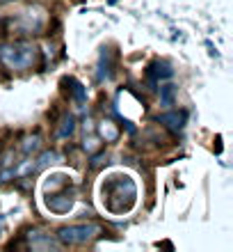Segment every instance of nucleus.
<instances>
[{"mask_svg":"<svg viewBox=\"0 0 233 252\" xmlns=\"http://www.w3.org/2000/svg\"><path fill=\"white\" fill-rule=\"evenodd\" d=\"M137 197V188L128 177H117V179L107 186L105 192V204L112 213H126L135 204Z\"/></svg>","mask_w":233,"mask_h":252,"instance_id":"f257e3e1","label":"nucleus"},{"mask_svg":"<svg viewBox=\"0 0 233 252\" xmlns=\"http://www.w3.org/2000/svg\"><path fill=\"white\" fill-rule=\"evenodd\" d=\"M0 60L14 71H23V69H30L37 62V48L32 44H27V41L7 44V46L0 48Z\"/></svg>","mask_w":233,"mask_h":252,"instance_id":"f03ea898","label":"nucleus"},{"mask_svg":"<svg viewBox=\"0 0 233 252\" xmlns=\"http://www.w3.org/2000/svg\"><path fill=\"white\" fill-rule=\"evenodd\" d=\"M96 234H99V225H94V222H82V225L62 227L60 232H57V241L64 243V246H80V243L92 241Z\"/></svg>","mask_w":233,"mask_h":252,"instance_id":"7ed1b4c3","label":"nucleus"},{"mask_svg":"<svg viewBox=\"0 0 233 252\" xmlns=\"http://www.w3.org/2000/svg\"><path fill=\"white\" fill-rule=\"evenodd\" d=\"M155 120L160 122V124H165L169 131H174V133H179V131H183V126H185V120H187V113L185 110H174V113H165V115H158Z\"/></svg>","mask_w":233,"mask_h":252,"instance_id":"20e7f679","label":"nucleus"},{"mask_svg":"<svg viewBox=\"0 0 233 252\" xmlns=\"http://www.w3.org/2000/svg\"><path fill=\"white\" fill-rule=\"evenodd\" d=\"M46 206L53 213H69L74 209V197L69 192H60V195H51L46 197Z\"/></svg>","mask_w":233,"mask_h":252,"instance_id":"39448f33","label":"nucleus"},{"mask_svg":"<svg viewBox=\"0 0 233 252\" xmlns=\"http://www.w3.org/2000/svg\"><path fill=\"white\" fill-rule=\"evenodd\" d=\"M27 241H30L32 250H60V246H62L60 241L51 239V236H44L41 232H30Z\"/></svg>","mask_w":233,"mask_h":252,"instance_id":"423d86ee","label":"nucleus"},{"mask_svg":"<svg viewBox=\"0 0 233 252\" xmlns=\"http://www.w3.org/2000/svg\"><path fill=\"white\" fill-rule=\"evenodd\" d=\"M149 76L154 80H167V78H172L174 76V69L167 62H154V64L149 66Z\"/></svg>","mask_w":233,"mask_h":252,"instance_id":"0eeeda50","label":"nucleus"},{"mask_svg":"<svg viewBox=\"0 0 233 252\" xmlns=\"http://www.w3.org/2000/svg\"><path fill=\"white\" fill-rule=\"evenodd\" d=\"M99 135L105 140V142H114V140L119 138V131H117V126H114L110 120H103L99 124Z\"/></svg>","mask_w":233,"mask_h":252,"instance_id":"6e6552de","label":"nucleus"},{"mask_svg":"<svg viewBox=\"0 0 233 252\" xmlns=\"http://www.w3.org/2000/svg\"><path fill=\"white\" fill-rule=\"evenodd\" d=\"M174 96H176V85L167 83V85L160 87V101H162V106H174Z\"/></svg>","mask_w":233,"mask_h":252,"instance_id":"1a4fd4ad","label":"nucleus"},{"mask_svg":"<svg viewBox=\"0 0 233 252\" xmlns=\"http://www.w3.org/2000/svg\"><path fill=\"white\" fill-rule=\"evenodd\" d=\"M74 131H76V120L74 117H64L60 131H57V138H69V135H74Z\"/></svg>","mask_w":233,"mask_h":252,"instance_id":"9d476101","label":"nucleus"},{"mask_svg":"<svg viewBox=\"0 0 233 252\" xmlns=\"http://www.w3.org/2000/svg\"><path fill=\"white\" fill-rule=\"evenodd\" d=\"M71 85H74V96H76V101H78V103H85V99H87L85 87L80 85L76 78H71Z\"/></svg>","mask_w":233,"mask_h":252,"instance_id":"9b49d317","label":"nucleus"},{"mask_svg":"<svg viewBox=\"0 0 233 252\" xmlns=\"http://www.w3.org/2000/svg\"><path fill=\"white\" fill-rule=\"evenodd\" d=\"M55 160H60V156L55 152H46L44 156L39 158V163H37V167H46V165H51V163H55Z\"/></svg>","mask_w":233,"mask_h":252,"instance_id":"f8f14e48","label":"nucleus"},{"mask_svg":"<svg viewBox=\"0 0 233 252\" xmlns=\"http://www.w3.org/2000/svg\"><path fill=\"white\" fill-rule=\"evenodd\" d=\"M39 145H41V140L37 138V135H34V138L26 140V145H23V149H26V152L30 154V152H37V149H39Z\"/></svg>","mask_w":233,"mask_h":252,"instance_id":"ddd939ff","label":"nucleus"},{"mask_svg":"<svg viewBox=\"0 0 233 252\" xmlns=\"http://www.w3.org/2000/svg\"><path fill=\"white\" fill-rule=\"evenodd\" d=\"M82 147H85V152L92 154V152H96V149H99V140L89 135V138H85V145H82Z\"/></svg>","mask_w":233,"mask_h":252,"instance_id":"4468645a","label":"nucleus"},{"mask_svg":"<svg viewBox=\"0 0 233 252\" xmlns=\"http://www.w3.org/2000/svg\"><path fill=\"white\" fill-rule=\"evenodd\" d=\"M0 236H2V220H0Z\"/></svg>","mask_w":233,"mask_h":252,"instance_id":"2eb2a0df","label":"nucleus"},{"mask_svg":"<svg viewBox=\"0 0 233 252\" xmlns=\"http://www.w3.org/2000/svg\"><path fill=\"white\" fill-rule=\"evenodd\" d=\"M0 2H7V0H0Z\"/></svg>","mask_w":233,"mask_h":252,"instance_id":"dca6fc26","label":"nucleus"}]
</instances>
